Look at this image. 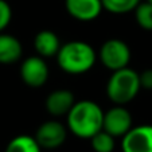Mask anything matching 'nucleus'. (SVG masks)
Returning <instances> with one entry per match:
<instances>
[{"label":"nucleus","instance_id":"a211bd4d","mask_svg":"<svg viewBox=\"0 0 152 152\" xmlns=\"http://www.w3.org/2000/svg\"><path fill=\"white\" fill-rule=\"evenodd\" d=\"M139 80L143 89L152 90V69H147L141 74H139Z\"/></svg>","mask_w":152,"mask_h":152},{"label":"nucleus","instance_id":"6ab92c4d","mask_svg":"<svg viewBox=\"0 0 152 152\" xmlns=\"http://www.w3.org/2000/svg\"><path fill=\"white\" fill-rule=\"evenodd\" d=\"M147 1H149V3H152V0H147Z\"/></svg>","mask_w":152,"mask_h":152},{"label":"nucleus","instance_id":"7ed1b4c3","mask_svg":"<svg viewBox=\"0 0 152 152\" xmlns=\"http://www.w3.org/2000/svg\"><path fill=\"white\" fill-rule=\"evenodd\" d=\"M141 89L139 74L128 66L113 72L106 85V94L117 105H124L132 101Z\"/></svg>","mask_w":152,"mask_h":152},{"label":"nucleus","instance_id":"39448f33","mask_svg":"<svg viewBox=\"0 0 152 152\" xmlns=\"http://www.w3.org/2000/svg\"><path fill=\"white\" fill-rule=\"evenodd\" d=\"M132 128V115L121 105L115 106L104 113L102 131L108 132L113 137H123Z\"/></svg>","mask_w":152,"mask_h":152},{"label":"nucleus","instance_id":"1a4fd4ad","mask_svg":"<svg viewBox=\"0 0 152 152\" xmlns=\"http://www.w3.org/2000/svg\"><path fill=\"white\" fill-rule=\"evenodd\" d=\"M65 7L74 19L82 22L94 20L102 11L101 0H65Z\"/></svg>","mask_w":152,"mask_h":152},{"label":"nucleus","instance_id":"f3484780","mask_svg":"<svg viewBox=\"0 0 152 152\" xmlns=\"http://www.w3.org/2000/svg\"><path fill=\"white\" fill-rule=\"evenodd\" d=\"M12 18V10L6 0H0V32L3 31Z\"/></svg>","mask_w":152,"mask_h":152},{"label":"nucleus","instance_id":"0eeeda50","mask_svg":"<svg viewBox=\"0 0 152 152\" xmlns=\"http://www.w3.org/2000/svg\"><path fill=\"white\" fill-rule=\"evenodd\" d=\"M20 77L26 85L31 88H39L45 85L49 78V67L45 59L39 55L28 57L20 66Z\"/></svg>","mask_w":152,"mask_h":152},{"label":"nucleus","instance_id":"f257e3e1","mask_svg":"<svg viewBox=\"0 0 152 152\" xmlns=\"http://www.w3.org/2000/svg\"><path fill=\"white\" fill-rule=\"evenodd\" d=\"M66 116L69 131L81 139H90L102 129L104 112L93 101L82 100L74 102Z\"/></svg>","mask_w":152,"mask_h":152},{"label":"nucleus","instance_id":"f03ea898","mask_svg":"<svg viewBox=\"0 0 152 152\" xmlns=\"http://www.w3.org/2000/svg\"><path fill=\"white\" fill-rule=\"evenodd\" d=\"M96 51L89 43L72 40L59 47L57 61L59 67L69 74H82L89 72L96 63Z\"/></svg>","mask_w":152,"mask_h":152},{"label":"nucleus","instance_id":"f8f14e48","mask_svg":"<svg viewBox=\"0 0 152 152\" xmlns=\"http://www.w3.org/2000/svg\"><path fill=\"white\" fill-rule=\"evenodd\" d=\"M22 57V45L15 37L0 34V63H14Z\"/></svg>","mask_w":152,"mask_h":152},{"label":"nucleus","instance_id":"9d476101","mask_svg":"<svg viewBox=\"0 0 152 152\" xmlns=\"http://www.w3.org/2000/svg\"><path fill=\"white\" fill-rule=\"evenodd\" d=\"M74 102V94L70 90L58 89L47 96L46 109L53 116H65L69 113Z\"/></svg>","mask_w":152,"mask_h":152},{"label":"nucleus","instance_id":"20e7f679","mask_svg":"<svg viewBox=\"0 0 152 152\" xmlns=\"http://www.w3.org/2000/svg\"><path fill=\"white\" fill-rule=\"evenodd\" d=\"M100 59L106 69L116 72L128 66L131 61V50L123 40L109 39L101 46Z\"/></svg>","mask_w":152,"mask_h":152},{"label":"nucleus","instance_id":"dca6fc26","mask_svg":"<svg viewBox=\"0 0 152 152\" xmlns=\"http://www.w3.org/2000/svg\"><path fill=\"white\" fill-rule=\"evenodd\" d=\"M135 16L137 24L144 30H152V3H139L135 8Z\"/></svg>","mask_w":152,"mask_h":152},{"label":"nucleus","instance_id":"ddd939ff","mask_svg":"<svg viewBox=\"0 0 152 152\" xmlns=\"http://www.w3.org/2000/svg\"><path fill=\"white\" fill-rule=\"evenodd\" d=\"M40 145L35 137L28 135H19L8 143L6 152H40Z\"/></svg>","mask_w":152,"mask_h":152},{"label":"nucleus","instance_id":"423d86ee","mask_svg":"<svg viewBox=\"0 0 152 152\" xmlns=\"http://www.w3.org/2000/svg\"><path fill=\"white\" fill-rule=\"evenodd\" d=\"M123 152H152V125L131 128L123 136Z\"/></svg>","mask_w":152,"mask_h":152},{"label":"nucleus","instance_id":"4468645a","mask_svg":"<svg viewBox=\"0 0 152 152\" xmlns=\"http://www.w3.org/2000/svg\"><path fill=\"white\" fill-rule=\"evenodd\" d=\"M90 141L94 152H113L115 149V137L102 129L90 137Z\"/></svg>","mask_w":152,"mask_h":152},{"label":"nucleus","instance_id":"9b49d317","mask_svg":"<svg viewBox=\"0 0 152 152\" xmlns=\"http://www.w3.org/2000/svg\"><path fill=\"white\" fill-rule=\"evenodd\" d=\"M34 47L39 57L42 58H50L57 55L58 50L61 47L59 38L57 34L50 30H43L38 32L34 38Z\"/></svg>","mask_w":152,"mask_h":152},{"label":"nucleus","instance_id":"2eb2a0df","mask_svg":"<svg viewBox=\"0 0 152 152\" xmlns=\"http://www.w3.org/2000/svg\"><path fill=\"white\" fill-rule=\"evenodd\" d=\"M141 0H101L102 8L112 14H126L137 7Z\"/></svg>","mask_w":152,"mask_h":152},{"label":"nucleus","instance_id":"6e6552de","mask_svg":"<svg viewBox=\"0 0 152 152\" xmlns=\"http://www.w3.org/2000/svg\"><path fill=\"white\" fill-rule=\"evenodd\" d=\"M66 128L59 121H46L38 128L35 140L40 145V148L54 149L61 147L66 140Z\"/></svg>","mask_w":152,"mask_h":152}]
</instances>
